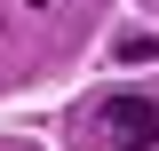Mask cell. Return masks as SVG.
<instances>
[{
	"label": "cell",
	"mask_w": 159,
	"mask_h": 151,
	"mask_svg": "<svg viewBox=\"0 0 159 151\" xmlns=\"http://www.w3.org/2000/svg\"><path fill=\"white\" fill-rule=\"evenodd\" d=\"M103 135H111V151H151L159 143V103L151 95H103Z\"/></svg>",
	"instance_id": "obj_1"
}]
</instances>
